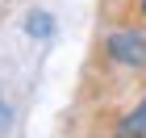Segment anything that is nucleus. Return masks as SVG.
I'll use <instances>...</instances> for the list:
<instances>
[{
    "label": "nucleus",
    "instance_id": "2",
    "mask_svg": "<svg viewBox=\"0 0 146 138\" xmlns=\"http://www.w3.org/2000/svg\"><path fill=\"white\" fill-rule=\"evenodd\" d=\"M25 29H29L34 38H50L54 21H50V13H29V17H25Z\"/></svg>",
    "mask_w": 146,
    "mask_h": 138
},
{
    "label": "nucleus",
    "instance_id": "3",
    "mask_svg": "<svg viewBox=\"0 0 146 138\" xmlns=\"http://www.w3.org/2000/svg\"><path fill=\"white\" fill-rule=\"evenodd\" d=\"M4 117H9V109H4V101H0V121H4Z\"/></svg>",
    "mask_w": 146,
    "mask_h": 138
},
{
    "label": "nucleus",
    "instance_id": "1",
    "mask_svg": "<svg viewBox=\"0 0 146 138\" xmlns=\"http://www.w3.org/2000/svg\"><path fill=\"white\" fill-rule=\"evenodd\" d=\"M109 138H146V84L138 88L129 109L109 105Z\"/></svg>",
    "mask_w": 146,
    "mask_h": 138
}]
</instances>
